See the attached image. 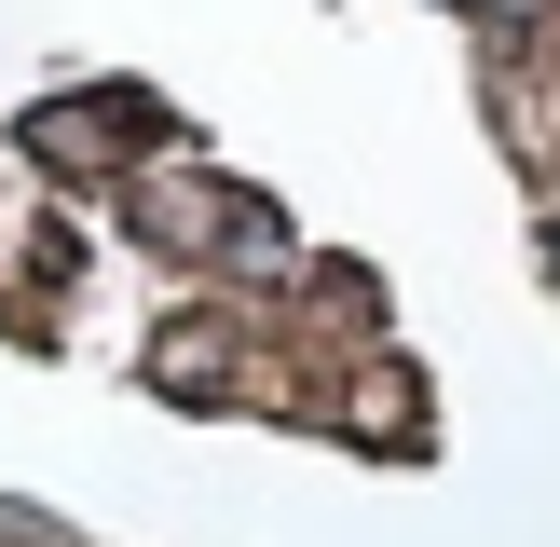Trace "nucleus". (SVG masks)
<instances>
[{"instance_id": "nucleus-1", "label": "nucleus", "mask_w": 560, "mask_h": 547, "mask_svg": "<svg viewBox=\"0 0 560 547\" xmlns=\"http://www.w3.org/2000/svg\"><path fill=\"white\" fill-rule=\"evenodd\" d=\"M137 124H151V109H137V96H82V109H27V151H42V164H96L109 137H137Z\"/></svg>"}, {"instance_id": "nucleus-2", "label": "nucleus", "mask_w": 560, "mask_h": 547, "mask_svg": "<svg viewBox=\"0 0 560 547\" xmlns=\"http://www.w3.org/2000/svg\"><path fill=\"white\" fill-rule=\"evenodd\" d=\"M547 274H560V206H547Z\"/></svg>"}]
</instances>
